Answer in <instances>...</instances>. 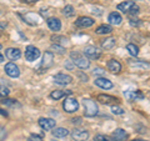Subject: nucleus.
I'll return each mask as SVG.
<instances>
[{
  "label": "nucleus",
  "instance_id": "nucleus-1",
  "mask_svg": "<svg viewBox=\"0 0 150 141\" xmlns=\"http://www.w3.org/2000/svg\"><path fill=\"white\" fill-rule=\"evenodd\" d=\"M70 59H71V63L75 65V66H78L79 69L84 70V69H88L90 66L89 59H86L85 55L78 53V51H71V53H70Z\"/></svg>",
  "mask_w": 150,
  "mask_h": 141
},
{
  "label": "nucleus",
  "instance_id": "nucleus-2",
  "mask_svg": "<svg viewBox=\"0 0 150 141\" xmlns=\"http://www.w3.org/2000/svg\"><path fill=\"white\" fill-rule=\"evenodd\" d=\"M118 10L123 11L124 14H128V15H130V16H135L139 13L140 9L134 1L128 0V1H123V3L118 4Z\"/></svg>",
  "mask_w": 150,
  "mask_h": 141
},
{
  "label": "nucleus",
  "instance_id": "nucleus-3",
  "mask_svg": "<svg viewBox=\"0 0 150 141\" xmlns=\"http://www.w3.org/2000/svg\"><path fill=\"white\" fill-rule=\"evenodd\" d=\"M83 105H84V114L88 117H93L98 115V112H99L98 104L91 99H83Z\"/></svg>",
  "mask_w": 150,
  "mask_h": 141
},
{
  "label": "nucleus",
  "instance_id": "nucleus-4",
  "mask_svg": "<svg viewBox=\"0 0 150 141\" xmlns=\"http://www.w3.org/2000/svg\"><path fill=\"white\" fill-rule=\"evenodd\" d=\"M63 109L67 112H69V114L78 111V109H79V101L75 97H73V96H68L64 100V102H63Z\"/></svg>",
  "mask_w": 150,
  "mask_h": 141
},
{
  "label": "nucleus",
  "instance_id": "nucleus-5",
  "mask_svg": "<svg viewBox=\"0 0 150 141\" xmlns=\"http://www.w3.org/2000/svg\"><path fill=\"white\" fill-rule=\"evenodd\" d=\"M23 19H24V21L26 23V24L33 25V26L39 25L40 23L43 21V18L36 13H25L24 15H23Z\"/></svg>",
  "mask_w": 150,
  "mask_h": 141
},
{
  "label": "nucleus",
  "instance_id": "nucleus-6",
  "mask_svg": "<svg viewBox=\"0 0 150 141\" xmlns=\"http://www.w3.org/2000/svg\"><path fill=\"white\" fill-rule=\"evenodd\" d=\"M40 56V50L34 45H28L25 49V59L28 61H35V60Z\"/></svg>",
  "mask_w": 150,
  "mask_h": 141
},
{
  "label": "nucleus",
  "instance_id": "nucleus-7",
  "mask_svg": "<svg viewBox=\"0 0 150 141\" xmlns=\"http://www.w3.org/2000/svg\"><path fill=\"white\" fill-rule=\"evenodd\" d=\"M84 55L88 56L89 59H93V60H98L101 56V51L94 45H88L85 46L84 49Z\"/></svg>",
  "mask_w": 150,
  "mask_h": 141
},
{
  "label": "nucleus",
  "instance_id": "nucleus-8",
  "mask_svg": "<svg viewBox=\"0 0 150 141\" xmlns=\"http://www.w3.org/2000/svg\"><path fill=\"white\" fill-rule=\"evenodd\" d=\"M94 19L90 16H79L76 20H75V26L80 27V29H86V27H90L94 25Z\"/></svg>",
  "mask_w": 150,
  "mask_h": 141
},
{
  "label": "nucleus",
  "instance_id": "nucleus-9",
  "mask_svg": "<svg viewBox=\"0 0 150 141\" xmlns=\"http://www.w3.org/2000/svg\"><path fill=\"white\" fill-rule=\"evenodd\" d=\"M54 81L55 84H58L60 86H67L73 81V76H70L68 74H64V73H59L54 75Z\"/></svg>",
  "mask_w": 150,
  "mask_h": 141
},
{
  "label": "nucleus",
  "instance_id": "nucleus-10",
  "mask_svg": "<svg viewBox=\"0 0 150 141\" xmlns=\"http://www.w3.org/2000/svg\"><path fill=\"white\" fill-rule=\"evenodd\" d=\"M96 100L104 105H116L119 101V99L115 97V96L108 95V94H99V95L96 96Z\"/></svg>",
  "mask_w": 150,
  "mask_h": 141
},
{
  "label": "nucleus",
  "instance_id": "nucleus-11",
  "mask_svg": "<svg viewBox=\"0 0 150 141\" xmlns=\"http://www.w3.org/2000/svg\"><path fill=\"white\" fill-rule=\"evenodd\" d=\"M55 123L56 121L54 119H51V117H40L39 120H38V124L43 130L45 131H49V130H53L55 128Z\"/></svg>",
  "mask_w": 150,
  "mask_h": 141
},
{
  "label": "nucleus",
  "instance_id": "nucleus-12",
  "mask_svg": "<svg viewBox=\"0 0 150 141\" xmlns=\"http://www.w3.org/2000/svg\"><path fill=\"white\" fill-rule=\"evenodd\" d=\"M71 137L75 141H86L89 139V131L84 129H78L75 128L71 131Z\"/></svg>",
  "mask_w": 150,
  "mask_h": 141
},
{
  "label": "nucleus",
  "instance_id": "nucleus-13",
  "mask_svg": "<svg viewBox=\"0 0 150 141\" xmlns=\"http://www.w3.org/2000/svg\"><path fill=\"white\" fill-rule=\"evenodd\" d=\"M4 70H5V73L8 76H10V78H19L20 76V69H19V66L16 64H14V63H8L5 65V68H4Z\"/></svg>",
  "mask_w": 150,
  "mask_h": 141
},
{
  "label": "nucleus",
  "instance_id": "nucleus-14",
  "mask_svg": "<svg viewBox=\"0 0 150 141\" xmlns=\"http://www.w3.org/2000/svg\"><path fill=\"white\" fill-rule=\"evenodd\" d=\"M124 95L125 99H128L129 101H138L144 99V94L140 90H126L124 91Z\"/></svg>",
  "mask_w": 150,
  "mask_h": 141
},
{
  "label": "nucleus",
  "instance_id": "nucleus-15",
  "mask_svg": "<svg viewBox=\"0 0 150 141\" xmlns=\"http://www.w3.org/2000/svg\"><path fill=\"white\" fill-rule=\"evenodd\" d=\"M54 64V54L51 51H45L43 56V63H41V68L43 69H49L53 66Z\"/></svg>",
  "mask_w": 150,
  "mask_h": 141
},
{
  "label": "nucleus",
  "instance_id": "nucleus-16",
  "mask_svg": "<svg viewBox=\"0 0 150 141\" xmlns=\"http://www.w3.org/2000/svg\"><path fill=\"white\" fill-rule=\"evenodd\" d=\"M5 56L11 61H15V60L21 58V50L18 48H8L5 50Z\"/></svg>",
  "mask_w": 150,
  "mask_h": 141
},
{
  "label": "nucleus",
  "instance_id": "nucleus-17",
  "mask_svg": "<svg viewBox=\"0 0 150 141\" xmlns=\"http://www.w3.org/2000/svg\"><path fill=\"white\" fill-rule=\"evenodd\" d=\"M94 84L98 86V87H100V89H104V90H109V89H112V82L110 81L109 79H106V78H98L95 79V81H94Z\"/></svg>",
  "mask_w": 150,
  "mask_h": 141
},
{
  "label": "nucleus",
  "instance_id": "nucleus-18",
  "mask_svg": "<svg viewBox=\"0 0 150 141\" xmlns=\"http://www.w3.org/2000/svg\"><path fill=\"white\" fill-rule=\"evenodd\" d=\"M46 24H48L49 29L53 30V31H59L60 29H62V21H60L59 18H48L46 19Z\"/></svg>",
  "mask_w": 150,
  "mask_h": 141
},
{
  "label": "nucleus",
  "instance_id": "nucleus-19",
  "mask_svg": "<svg viewBox=\"0 0 150 141\" xmlns=\"http://www.w3.org/2000/svg\"><path fill=\"white\" fill-rule=\"evenodd\" d=\"M106 68L112 74H119L121 71V64L115 59H110L109 61H108V64H106Z\"/></svg>",
  "mask_w": 150,
  "mask_h": 141
},
{
  "label": "nucleus",
  "instance_id": "nucleus-20",
  "mask_svg": "<svg viewBox=\"0 0 150 141\" xmlns=\"http://www.w3.org/2000/svg\"><path fill=\"white\" fill-rule=\"evenodd\" d=\"M128 64L131 68H140V69H149L150 64L144 61V60H138V59H128Z\"/></svg>",
  "mask_w": 150,
  "mask_h": 141
},
{
  "label": "nucleus",
  "instance_id": "nucleus-21",
  "mask_svg": "<svg viewBox=\"0 0 150 141\" xmlns=\"http://www.w3.org/2000/svg\"><path fill=\"white\" fill-rule=\"evenodd\" d=\"M51 41H54V44L60 45V46H69L70 45V40L68 37H65L64 35H53L51 36Z\"/></svg>",
  "mask_w": 150,
  "mask_h": 141
},
{
  "label": "nucleus",
  "instance_id": "nucleus-22",
  "mask_svg": "<svg viewBox=\"0 0 150 141\" xmlns=\"http://www.w3.org/2000/svg\"><path fill=\"white\" fill-rule=\"evenodd\" d=\"M116 44V39L114 36H109V37H105V39H103L100 41V45H101V48L103 49H105V50H110L112 49L115 46Z\"/></svg>",
  "mask_w": 150,
  "mask_h": 141
},
{
  "label": "nucleus",
  "instance_id": "nucleus-23",
  "mask_svg": "<svg viewBox=\"0 0 150 141\" xmlns=\"http://www.w3.org/2000/svg\"><path fill=\"white\" fill-rule=\"evenodd\" d=\"M108 21H109L111 25H120L121 21H123V18H121V15L118 11H112L109 14V16H108Z\"/></svg>",
  "mask_w": 150,
  "mask_h": 141
},
{
  "label": "nucleus",
  "instance_id": "nucleus-24",
  "mask_svg": "<svg viewBox=\"0 0 150 141\" xmlns=\"http://www.w3.org/2000/svg\"><path fill=\"white\" fill-rule=\"evenodd\" d=\"M65 95L71 96V90H54L50 92V97L54 99V100H60V99H63Z\"/></svg>",
  "mask_w": 150,
  "mask_h": 141
},
{
  "label": "nucleus",
  "instance_id": "nucleus-25",
  "mask_svg": "<svg viewBox=\"0 0 150 141\" xmlns=\"http://www.w3.org/2000/svg\"><path fill=\"white\" fill-rule=\"evenodd\" d=\"M111 137L114 139L115 141H125L128 139V134L125 133L124 129H115L114 133H112Z\"/></svg>",
  "mask_w": 150,
  "mask_h": 141
},
{
  "label": "nucleus",
  "instance_id": "nucleus-26",
  "mask_svg": "<svg viewBox=\"0 0 150 141\" xmlns=\"http://www.w3.org/2000/svg\"><path fill=\"white\" fill-rule=\"evenodd\" d=\"M68 135H69V130L65 129V128H54L53 129V136L54 137L63 139V137H67Z\"/></svg>",
  "mask_w": 150,
  "mask_h": 141
},
{
  "label": "nucleus",
  "instance_id": "nucleus-27",
  "mask_svg": "<svg viewBox=\"0 0 150 141\" xmlns=\"http://www.w3.org/2000/svg\"><path fill=\"white\" fill-rule=\"evenodd\" d=\"M1 104L5 105L8 107H20L21 105L18 102V100H14V99H3L1 100Z\"/></svg>",
  "mask_w": 150,
  "mask_h": 141
},
{
  "label": "nucleus",
  "instance_id": "nucleus-28",
  "mask_svg": "<svg viewBox=\"0 0 150 141\" xmlns=\"http://www.w3.org/2000/svg\"><path fill=\"white\" fill-rule=\"evenodd\" d=\"M112 31V27L110 25H100L96 27L95 32L99 35H103V34H110V32Z\"/></svg>",
  "mask_w": 150,
  "mask_h": 141
},
{
  "label": "nucleus",
  "instance_id": "nucleus-29",
  "mask_svg": "<svg viewBox=\"0 0 150 141\" xmlns=\"http://www.w3.org/2000/svg\"><path fill=\"white\" fill-rule=\"evenodd\" d=\"M126 50L129 51V54L131 55V56H134V58H137V56L139 55V48L135 44H128L126 45Z\"/></svg>",
  "mask_w": 150,
  "mask_h": 141
},
{
  "label": "nucleus",
  "instance_id": "nucleus-30",
  "mask_svg": "<svg viewBox=\"0 0 150 141\" xmlns=\"http://www.w3.org/2000/svg\"><path fill=\"white\" fill-rule=\"evenodd\" d=\"M62 13L64 14L65 16H68V18L73 16L74 15V8H73V5H65Z\"/></svg>",
  "mask_w": 150,
  "mask_h": 141
},
{
  "label": "nucleus",
  "instance_id": "nucleus-31",
  "mask_svg": "<svg viewBox=\"0 0 150 141\" xmlns=\"http://www.w3.org/2000/svg\"><path fill=\"white\" fill-rule=\"evenodd\" d=\"M111 112L115 115H123L125 112V110L119 105H111Z\"/></svg>",
  "mask_w": 150,
  "mask_h": 141
},
{
  "label": "nucleus",
  "instance_id": "nucleus-32",
  "mask_svg": "<svg viewBox=\"0 0 150 141\" xmlns=\"http://www.w3.org/2000/svg\"><path fill=\"white\" fill-rule=\"evenodd\" d=\"M9 94H10V90L3 84H0V97H6Z\"/></svg>",
  "mask_w": 150,
  "mask_h": 141
},
{
  "label": "nucleus",
  "instance_id": "nucleus-33",
  "mask_svg": "<svg viewBox=\"0 0 150 141\" xmlns=\"http://www.w3.org/2000/svg\"><path fill=\"white\" fill-rule=\"evenodd\" d=\"M94 140L95 141H115L112 137H110V136H104V135H96L95 137H94Z\"/></svg>",
  "mask_w": 150,
  "mask_h": 141
},
{
  "label": "nucleus",
  "instance_id": "nucleus-34",
  "mask_svg": "<svg viewBox=\"0 0 150 141\" xmlns=\"http://www.w3.org/2000/svg\"><path fill=\"white\" fill-rule=\"evenodd\" d=\"M129 23H130L131 26H139V25H142V20L138 19V18H135V16H130Z\"/></svg>",
  "mask_w": 150,
  "mask_h": 141
},
{
  "label": "nucleus",
  "instance_id": "nucleus-35",
  "mask_svg": "<svg viewBox=\"0 0 150 141\" xmlns=\"http://www.w3.org/2000/svg\"><path fill=\"white\" fill-rule=\"evenodd\" d=\"M51 49L55 50V53H58V54H64L65 53V49L63 48V46H60V45H56V44H53L51 45Z\"/></svg>",
  "mask_w": 150,
  "mask_h": 141
},
{
  "label": "nucleus",
  "instance_id": "nucleus-36",
  "mask_svg": "<svg viewBox=\"0 0 150 141\" xmlns=\"http://www.w3.org/2000/svg\"><path fill=\"white\" fill-rule=\"evenodd\" d=\"M93 74L94 75H104L105 74V70L103 69V68H94Z\"/></svg>",
  "mask_w": 150,
  "mask_h": 141
},
{
  "label": "nucleus",
  "instance_id": "nucleus-37",
  "mask_svg": "<svg viewBox=\"0 0 150 141\" xmlns=\"http://www.w3.org/2000/svg\"><path fill=\"white\" fill-rule=\"evenodd\" d=\"M26 141H41V139L39 137V136H38V135H35V134H33L31 136H30V137L29 139H28Z\"/></svg>",
  "mask_w": 150,
  "mask_h": 141
},
{
  "label": "nucleus",
  "instance_id": "nucleus-38",
  "mask_svg": "<svg viewBox=\"0 0 150 141\" xmlns=\"http://www.w3.org/2000/svg\"><path fill=\"white\" fill-rule=\"evenodd\" d=\"M71 123L75 125H80L81 124V117H74V119H71Z\"/></svg>",
  "mask_w": 150,
  "mask_h": 141
},
{
  "label": "nucleus",
  "instance_id": "nucleus-39",
  "mask_svg": "<svg viewBox=\"0 0 150 141\" xmlns=\"http://www.w3.org/2000/svg\"><path fill=\"white\" fill-rule=\"evenodd\" d=\"M79 78H80V79H81V81H85V82L88 81V76H86V75H84V74H83L81 71H80V73H79Z\"/></svg>",
  "mask_w": 150,
  "mask_h": 141
},
{
  "label": "nucleus",
  "instance_id": "nucleus-40",
  "mask_svg": "<svg viewBox=\"0 0 150 141\" xmlns=\"http://www.w3.org/2000/svg\"><path fill=\"white\" fill-rule=\"evenodd\" d=\"M4 137H5V130L3 128H0V141H1Z\"/></svg>",
  "mask_w": 150,
  "mask_h": 141
},
{
  "label": "nucleus",
  "instance_id": "nucleus-41",
  "mask_svg": "<svg viewBox=\"0 0 150 141\" xmlns=\"http://www.w3.org/2000/svg\"><path fill=\"white\" fill-rule=\"evenodd\" d=\"M0 115H1V116H5V117H8V112L5 111V110H3V109H0Z\"/></svg>",
  "mask_w": 150,
  "mask_h": 141
},
{
  "label": "nucleus",
  "instance_id": "nucleus-42",
  "mask_svg": "<svg viewBox=\"0 0 150 141\" xmlns=\"http://www.w3.org/2000/svg\"><path fill=\"white\" fill-rule=\"evenodd\" d=\"M6 27V24H4V23L0 21V30H4Z\"/></svg>",
  "mask_w": 150,
  "mask_h": 141
},
{
  "label": "nucleus",
  "instance_id": "nucleus-43",
  "mask_svg": "<svg viewBox=\"0 0 150 141\" xmlns=\"http://www.w3.org/2000/svg\"><path fill=\"white\" fill-rule=\"evenodd\" d=\"M70 63H71V61H70V60H69L68 64H67V68H68V69H71V68H73V66H71V64H70Z\"/></svg>",
  "mask_w": 150,
  "mask_h": 141
},
{
  "label": "nucleus",
  "instance_id": "nucleus-44",
  "mask_svg": "<svg viewBox=\"0 0 150 141\" xmlns=\"http://www.w3.org/2000/svg\"><path fill=\"white\" fill-rule=\"evenodd\" d=\"M4 60H5V58H4V55H1V54H0V63H3Z\"/></svg>",
  "mask_w": 150,
  "mask_h": 141
},
{
  "label": "nucleus",
  "instance_id": "nucleus-45",
  "mask_svg": "<svg viewBox=\"0 0 150 141\" xmlns=\"http://www.w3.org/2000/svg\"><path fill=\"white\" fill-rule=\"evenodd\" d=\"M26 3H36V1H39V0H25Z\"/></svg>",
  "mask_w": 150,
  "mask_h": 141
},
{
  "label": "nucleus",
  "instance_id": "nucleus-46",
  "mask_svg": "<svg viewBox=\"0 0 150 141\" xmlns=\"http://www.w3.org/2000/svg\"><path fill=\"white\" fill-rule=\"evenodd\" d=\"M131 141H148V140H143V139H134V140H131Z\"/></svg>",
  "mask_w": 150,
  "mask_h": 141
},
{
  "label": "nucleus",
  "instance_id": "nucleus-47",
  "mask_svg": "<svg viewBox=\"0 0 150 141\" xmlns=\"http://www.w3.org/2000/svg\"><path fill=\"white\" fill-rule=\"evenodd\" d=\"M1 48H3V46H1V44H0V49H1Z\"/></svg>",
  "mask_w": 150,
  "mask_h": 141
},
{
  "label": "nucleus",
  "instance_id": "nucleus-48",
  "mask_svg": "<svg viewBox=\"0 0 150 141\" xmlns=\"http://www.w3.org/2000/svg\"><path fill=\"white\" fill-rule=\"evenodd\" d=\"M131 1H133V0H131Z\"/></svg>",
  "mask_w": 150,
  "mask_h": 141
},
{
  "label": "nucleus",
  "instance_id": "nucleus-49",
  "mask_svg": "<svg viewBox=\"0 0 150 141\" xmlns=\"http://www.w3.org/2000/svg\"><path fill=\"white\" fill-rule=\"evenodd\" d=\"M54 141H55V140H54Z\"/></svg>",
  "mask_w": 150,
  "mask_h": 141
}]
</instances>
